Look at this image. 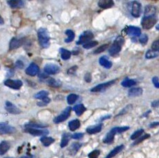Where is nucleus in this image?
I'll use <instances>...</instances> for the list:
<instances>
[{
	"label": "nucleus",
	"instance_id": "obj_38",
	"mask_svg": "<svg viewBox=\"0 0 159 158\" xmlns=\"http://www.w3.org/2000/svg\"><path fill=\"white\" fill-rule=\"evenodd\" d=\"M143 132H144V130L143 129H140V130L137 131H136V132H134V133L132 135L131 139L134 140V139H137L138 138H139V137H141V135L143 134Z\"/></svg>",
	"mask_w": 159,
	"mask_h": 158
},
{
	"label": "nucleus",
	"instance_id": "obj_18",
	"mask_svg": "<svg viewBox=\"0 0 159 158\" xmlns=\"http://www.w3.org/2000/svg\"><path fill=\"white\" fill-rule=\"evenodd\" d=\"M101 129H102V124H100L96 126H91V127H89L86 129V131L88 133L92 135L99 133Z\"/></svg>",
	"mask_w": 159,
	"mask_h": 158
},
{
	"label": "nucleus",
	"instance_id": "obj_40",
	"mask_svg": "<svg viewBox=\"0 0 159 158\" xmlns=\"http://www.w3.org/2000/svg\"><path fill=\"white\" fill-rule=\"evenodd\" d=\"M51 99L48 98H46L44 99H42L41 102H37V105H38L39 106H46L48 104H49L50 102Z\"/></svg>",
	"mask_w": 159,
	"mask_h": 158
},
{
	"label": "nucleus",
	"instance_id": "obj_42",
	"mask_svg": "<svg viewBox=\"0 0 159 158\" xmlns=\"http://www.w3.org/2000/svg\"><path fill=\"white\" fill-rule=\"evenodd\" d=\"M99 155H100V151L94 150L88 154V157L89 158H97L98 157H99Z\"/></svg>",
	"mask_w": 159,
	"mask_h": 158
},
{
	"label": "nucleus",
	"instance_id": "obj_32",
	"mask_svg": "<svg viewBox=\"0 0 159 158\" xmlns=\"http://www.w3.org/2000/svg\"><path fill=\"white\" fill-rule=\"evenodd\" d=\"M66 34L68 36V37L67 38V39L65 40V42L70 43V42H72V41L74 40V37H75V35H74V32L72 31V30H67V31H66Z\"/></svg>",
	"mask_w": 159,
	"mask_h": 158
},
{
	"label": "nucleus",
	"instance_id": "obj_27",
	"mask_svg": "<svg viewBox=\"0 0 159 158\" xmlns=\"http://www.w3.org/2000/svg\"><path fill=\"white\" fill-rule=\"evenodd\" d=\"M46 82L48 84L49 86L51 87H54V88H58L62 86V83H61L60 81H58L54 80L53 78H47V80H46Z\"/></svg>",
	"mask_w": 159,
	"mask_h": 158
},
{
	"label": "nucleus",
	"instance_id": "obj_39",
	"mask_svg": "<svg viewBox=\"0 0 159 158\" xmlns=\"http://www.w3.org/2000/svg\"><path fill=\"white\" fill-rule=\"evenodd\" d=\"M98 42H97V41H91V42L87 43L85 44H83V47L85 49H89L94 47V46H96Z\"/></svg>",
	"mask_w": 159,
	"mask_h": 158
},
{
	"label": "nucleus",
	"instance_id": "obj_50",
	"mask_svg": "<svg viewBox=\"0 0 159 158\" xmlns=\"http://www.w3.org/2000/svg\"><path fill=\"white\" fill-rule=\"evenodd\" d=\"M84 79L85 81H87V82H89V81H91L92 80V76H91V74L90 73H86L85 77H84Z\"/></svg>",
	"mask_w": 159,
	"mask_h": 158
},
{
	"label": "nucleus",
	"instance_id": "obj_30",
	"mask_svg": "<svg viewBox=\"0 0 159 158\" xmlns=\"http://www.w3.org/2000/svg\"><path fill=\"white\" fill-rule=\"evenodd\" d=\"M61 57L63 60H67L71 57V52L65 48H60Z\"/></svg>",
	"mask_w": 159,
	"mask_h": 158
},
{
	"label": "nucleus",
	"instance_id": "obj_14",
	"mask_svg": "<svg viewBox=\"0 0 159 158\" xmlns=\"http://www.w3.org/2000/svg\"><path fill=\"white\" fill-rule=\"evenodd\" d=\"M117 133V127L113 128L112 129L110 130V131L106 135V136L103 139V142L106 143V144H110L112 142L114 141V135Z\"/></svg>",
	"mask_w": 159,
	"mask_h": 158
},
{
	"label": "nucleus",
	"instance_id": "obj_20",
	"mask_svg": "<svg viewBox=\"0 0 159 158\" xmlns=\"http://www.w3.org/2000/svg\"><path fill=\"white\" fill-rule=\"evenodd\" d=\"M143 89L141 88H132L128 91V95L129 97H137L142 95Z\"/></svg>",
	"mask_w": 159,
	"mask_h": 158
},
{
	"label": "nucleus",
	"instance_id": "obj_49",
	"mask_svg": "<svg viewBox=\"0 0 159 158\" xmlns=\"http://www.w3.org/2000/svg\"><path fill=\"white\" fill-rule=\"evenodd\" d=\"M77 69H78V67L77 66H72V68L69 69L67 73H68V74H73V73L76 72Z\"/></svg>",
	"mask_w": 159,
	"mask_h": 158
},
{
	"label": "nucleus",
	"instance_id": "obj_43",
	"mask_svg": "<svg viewBox=\"0 0 159 158\" xmlns=\"http://www.w3.org/2000/svg\"><path fill=\"white\" fill-rule=\"evenodd\" d=\"M149 137H150V135H149V134H146V135H143V136H142V137H139V138H138V139L137 140V141H136V142L134 143V145H136V144H139V143L142 142L143 141V140L146 139H147V138H149Z\"/></svg>",
	"mask_w": 159,
	"mask_h": 158
},
{
	"label": "nucleus",
	"instance_id": "obj_17",
	"mask_svg": "<svg viewBox=\"0 0 159 158\" xmlns=\"http://www.w3.org/2000/svg\"><path fill=\"white\" fill-rule=\"evenodd\" d=\"M156 8L154 6L152 5H147L145 8V13L144 17H154V15L156 13Z\"/></svg>",
	"mask_w": 159,
	"mask_h": 158
},
{
	"label": "nucleus",
	"instance_id": "obj_7",
	"mask_svg": "<svg viewBox=\"0 0 159 158\" xmlns=\"http://www.w3.org/2000/svg\"><path fill=\"white\" fill-rule=\"evenodd\" d=\"M59 66L54 64H47L44 67V72L48 75L57 74L59 72Z\"/></svg>",
	"mask_w": 159,
	"mask_h": 158
},
{
	"label": "nucleus",
	"instance_id": "obj_46",
	"mask_svg": "<svg viewBox=\"0 0 159 158\" xmlns=\"http://www.w3.org/2000/svg\"><path fill=\"white\" fill-rule=\"evenodd\" d=\"M83 137V133H75L73 135H72V137L74 139H81L82 137Z\"/></svg>",
	"mask_w": 159,
	"mask_h": 158
},
{
	"label": "nucleus",
	"instance_id": "obj_19",
	"mask_svg": "<svg viewBox=\"0 0 159 158\" xmlns=\"http://www.w3.org/2000/svg\"><path fill=\"white\" fill-rule=\"evenodd\" d=\"M22 40L17 39V38L14 37L11 40L10 42V45H9V49L10 50H14L19 48L20 46H22Z\"/></svg>",
	"mask_w": 159,
	"mask_h": 158
},
{
	"label": "nucleus",
	"instance_id": "obj_31",
	"mask_svg": "<svg viewBox=\"0 0 159 158\" xmlns=\"http://www.w3.org/2000/svg\"><path fill=\"white\" fill-rule=\"evenodd\" d=\"M158 56H159V52L153 51V50H149L145 54V57L147 59H153V58H155Z\"/></svg>",
	"mask_w": 159,
	"mask_h": 158
},
{
	"label": "nucleus",
	"instance_id": "obj_23",
	"mask_svg": "<svg viewBox=\"0 0 159 158\" xmlns=\"http://www.w3.org/2000/svg\"><path fill=\"white\" fill-rule=\"evenodd\" d=\"M124 148V146L123 145H120L118 146H117V147L114 148L113 150H112L110 153H109L108 156H106L105 158H112L114 157L115 156H117L118 153H119L120 152L123 150Z\"/></svg>",
	"mask_w": 159,
	"mask_h": 158
},
{
	"label": "nucleus",
	"instance_id": "obj_4",
	"mask_svg": "<svg viewBox=\"0 0 159 158\" xmlns=\"http://www.w3.org/2000/svg\"><path fill=\"white\" fill-rule=\"evenodd\" d=\"M71 110H72L71 107L69 106L66 108V109L63 110L59 116L56 117V118L54 119V122L55 123V124H59V123L66 121V119L70 117Z\"/></svg>",
	"mask_w": 159,
	"mask_h": 158
},
{
	"label": "nucleus",
	"instance_id": "obj_54",
	"mask_svg": "<svg viewBox=\"0 0 159 158\" xmlns=\"http://www.w3.org/2000/svg\"><path fill=\"white\" fill-rule=\"evenodd\" d=\"M0 22H1V24H4V20L2 17H0Z\"/></svg>",
	"mask_w": 159,
	"mask_h": 158
},
{
	"label": "nucleus",
	"instance_id": "obj_29",
	"mask_svg": "<svg viewBox=\"0 0 159 158\" xmlns=\"http://www.w3.org/2000/svg\"><path fill=\"white\" fill-rule=\"evenodd\" d=\"M40 140H41V142L43 144V146H49L54 142V139L53 138V137H46V136L42 137Z\"/></svg>",
	"mask_w": 159,
	"mask_h": 158
},
{
	"label": "nucleus",
	"instance_id": "obj_36",
	"mask_svg": "<svg viewBox=\"0 0 159 158\" xmlns=\"http://www.w3.org/2000/svg\"><path fill=\"white\" fill-rule=\"evenodd\" d=\"M78 98H79V96L76 94H70L67 98V102L68 104H73L77 100Z\"/></svg>",
	"mask_w": 159,
	"mask_h": 158
},
{
	"label": "nucleus",
	"instance_id": "obj_10",
	"mask_svg": "<svg viewBox=\"0 0 159 158\" xmlns=\"http://www.w3.org/2000/svg\"><path fill=\"white\" fill-rule=\"evenodd\" d=\"M25 131L26 133H30L33 135L34 136H42V135H47L49 133L48 130H39V129H36V128H27L25 129Z\"/></svg>",
	"mask_w": 159,
	"mask_h": 158
},
{
	"label": "nucleus",
	"instance_id": "obj_47",
	"mask_svg": "<svg viewBox=\"0 0 159 158\" xmlns=\"http://www.w3.org/2000/svg\"><path fill=\"white\" fill-rule=\"evenodd\" d=\"M129 128L128 127H117V133H121L123 132H125V131H128Z\"/></svg>",
	"mask_w": 159,
	"mask_h": 158
},
{
	"label": "nucleus",
	"instance_id": "obj_5",
	"mask_svg": "<svg viewBox=\"0 0 159 158\" xmlns=\"http://www.w3.org/2000/svg\"><path fill=\"white\" fill-rule=\"evenodd\" d=\"M157 22V19L154 17H144L141 22L143 28L145 29L152 28Z\"/></svg>",
	"mask_w": 159,
	"mask_h": 158
},
{
	"label": "nucleus",
	"instance_id": "obj_26",
	"mask_svg": "<svg viewBox=\"0 0 159 158\" xmlns=\"http://www.w3.org/2000/svg\"><path fill=\"white\" fill-rule=\"evenodd\" d=\"M81 123L79 119H74V120H72L68 124V127L70 130L72 131H76L80 127Z\"/></svg>",
	"mask_w": 159,
	"mask_h": 158
},
{
	"label": "nucleus",
	"instance_id": "obj_35",
	"mask_svg": "<svg viewBox=\"0 0 159 158\" xmlns=\"http://www.w3.org/2000/svg\"><path fill=\"white\" fill-rule=\"evenodd\" d=\"M49 95V93L48 91H46V90H42L39 93H37V94L34 95V98L36 99H43L46 98H48V95Z\"/></svg>",
	"mask_w": 159,
	"mask_h": 158
},
{
	"label": "nucleus",
	"instance_id": "obj_22",
	"mask_svg": "<svg viewBox=\"0 0 159 158\" xmlns=\"http://www.w3.org/2000/svg\"><path fill=\"white\" fill-rule=\"evenodd\" d=\"M7 3L9 6H10V7L14 8H22L24 5V2L21 1V0H10V1H8Z\"/></svg>",
	"mask_w": 159,
	"mask_h": 158
},
{
	"label": "nucleus",
	"instance_id": "obj_12",
	"mask_svg": "<svg viewBox=\"0 0 159 158\" xmlns=\"http://www.w3.org/2000/svg\"><path fill=\"white\" fill-rule=\"evenodd\" d=\"M26 73L30 76H35L39 72V67L34 63H31L28 68L26 69Z\"/></svg>",
	"mask_w": 159,
	"mask_h": 158
},
{
	"label": "nucleus",
	"instance_id": "obj_57",
	"mask_svg": "<svg viewBox=\"0 0 159 158\" xmlns=\"http://www.w3.org/2000/svg\"><path fill=\"white\" fill-rule=\"evenodd\" d=\"M5 158H13V157H5Z\"/></svg>",
	"mask_w": 159,
	"mask_h": 158
},
{
	"label": "nucleus",
	"instance_id": "obj_53",
	"mask_svg": "<svg viewBox=\"0 0 159 158\" xmlns=\"http://www.w3.org/2000/svg\"><path fill=\"white\" fill-rule=\"evenodd\" d=\"M158 124H159V123H158V122H154V123H152V124H150L149 127H151V128H153V127H157V126H158Z\"/></svg>",
	"mask_w": 159,
	"mask_h": 158
},
{
	"label": "nucleus",
	"instance_id": "obj_9",
	"mask_svg": "<svg viewBox=\"0 0 159 158\" xmlns=\"http://www.w3.org/2000/svg\"><path fill=\"white\" fill-rule=\"evenodd\" d=\"M0 132L1 134H10L16 132V128L8 125L7 123L2 122L0 124Z\"/></svg>",
	"mask_w": 159,
	"mask_h": 158
},
{
	"label": "nucleus",
	"instance_id": "obj_56",
	"mask_svg": "<svg viewBox=\"0 0 159 158\" xmlns=\"http://www.w3.org/2000/svg\"><path fill=\"white\" fill-rule=\"evenodd\" d=\"M20 158H28V157H26V156H23V157H20Z\"/></svg>",
	"mask_w": 159,
	"mask_h": 158
},
{
	"label": "nucleus",
	"instance_id": "obj_2",
	"mask_svg": "<svg viewBox=\"0 0 159 158\" xmlns=\"http://www.w3.org/2000/svg\"><path fill=\"white\" fill-rule=\"evenodd\" d=\"M124 44V39L123 37L119 36L118 37L116 40L114 41V42L113 43V44L111 46V47L109 49V53L111 55H115L118 54V52L121 51V48H122V46Z\"/></svg>",
	"mask_w": 159,
	"mask_h": 158
},
{
	"label": "nucleus",
	"instance_id": "obj_28",
	"mask_svg": "<svg viewBox=\"0 0 159 158\" xmlns=\"http://www.w3.org/2000/svg\"><path fill=\"white\" fill-rule=\"evenodd\" d=\"M70 137L71 135L69 133H63L62 135V142H61V147L64 148L65 146L68 145V143L70 139Z\"/></svg>",
	"mask_w": 159,
	"mask_h": 158
},
{
	"label": "nucleus",
	"instance_id": "obj_41",
	"mask_svg": "<svg viewBox=\"0 0 159 158\" xmlns=\"http://www.w3.org/2000/svg\"><path fill=\"white\" fill-rule=\"evenodd\" d=\"M46 127V125H43V124H27L25 125L26 128H45Z\"/></svg>",
	"mask_w": 159,
	"mask_h": 158
},
{
	"label": "nucleus",
	"instance_id": "obj_52",
	"mask_svg": "<svg viewBox=\"0 0 159 158\" xmlns=\"http://www.w3.org/2000/svg\"><path fill=\"white\" fill-rule=\"evenodd\" d=\"M152 107L159 106V100H156L154 102H153L152 103Z\"/></svg>",
	"mask_w": 159,
	"mask_h": 158
},
{
	"label": "nucleus",
	"instance_id": "obj_33",
	"mask_svg": "<svg viewBox=\"0 0 159 158\" xmlns=\"http://www.w3.org/2000/svg\"><path fill=\"white\" fill-rule=\"evenodd\" d=\"M81 147V144L79 143H74L73 144H72L70 148V152L72 156H74V154L77 153V152L79 151V149Z\"/></svg>",
	"mask_w": 159,
	"mask_h": 158
},
{
	"label": "nucleus",
	"instance_id": "obj_24",
	"mask_svg": "<svg viewBox=\"0 0 159 158\" xmlns=\"http://www.w3.org/2000/svg\"><path fill=\"white\" fill-rule=\"evenodd\" d=\"M73 110L78 116H81L86 110V108L84 106L83 104H79L76 105V106L73 108Z\"/></svg>",
	"mask_w": 159,
	"mask_h": 158
},
{
	"label": "nucleus",
	"instance_id": "obj_21",
	"mask_svg": "<svg viewBox=\"0 0 159 158\" xmlns=\"http://www.w3.org/2000/svg\"><path fill=\"white\" fill-rule=\"evenodd\" d=\"M100 65L105 69H110L112 66V63L106 57H101L99 59Z\"/></svg>",
	"mask_w": 159,
	"mask_h": 158
},
{
	"label": "nucleus",
	"instance_id": "obj_8",
	"mask_svg": "<svg viewBox=\"0 0 159 158\" xmlns=\"http://www.w3.org/2000/svg\"><path fill=\"white\" fill-rule=\"evenodd\" d=\"M4 85L10 88V89H19L23 85V83L21 80H6L4 81Z\"/></svg>",
	"mask_w": 159,
	"mask_h": 158
},
{
	"label": "nucleus",
	"instance_id": "obj_34",
	"mask_svg": "<svg viewBox=\"0 0 159 158\" xmlns=\"http://www.w3.org/2000/svg\"><path fill=\"white\" fill-rule=\"evenodd\" d=\"M136 81L133 80H124L123 81H122V83H121V85L124 87H126V88H129V87H132L133 86L136 85Z\"/></svg>",
	"mask_w": 159,
	"mask_h": 158
},
{
	"label": "nucleus",
	"instance_id": "obj_6",
	"mask_svg": "<svg viewBox=\"0 0 159 158\" xmlns=\"http://www.w3.org/2000/svg\"><path fill=\"white\" fill-rule=\"evenodd\" d=\"M115 81H116V80H112V81H108V82L99 84V85H97L95 87L92 88V89H91V92H93V93L102 92V91H103V90L108 89V88L110 87L112 85H113V84L115 83Z\"/></svg>",
	"mask_w": 159,
	"mask_h": 158
},
{
	"label": "nucleus",
	"instance_id": "obj_16",
	"mask_svg": "<svg viewBox=\"0 0 159 158\" xmlns=\"http://www.w3.org/2000/svg\"><path fill=\"white\" fill-rule=\"evenodd\" d=\"M114 4V3L112 0H101L98 2L99 6L103 9H108V8H112Z\"/></svg>",
	"mask_w": 159,
	"mask_h": 158
},
{
	"label": "nucleus",
	"instance_id": "obj_3",
	"mask_svg": "<svg viewBox=\"0 0 159 158\" xmlns=\"http://www.w3.org/2000/svg\"><path fill=\"white\" fill-rule=\"evenodd\" d=\"M94 38V34L89 31H86L81 35L79 40L77 42V44H85L91 42V40Z\"/></svg>",
	"mask_w": 159,
	"mask_h": 158
},
{
	"label": "nucleus",
	"instance_id": "obj_13",
	"mask_svg": "<svg viewBox=\"0 0 159 158\" xmlns=\"http://www.w3.org/2000/svg\"><path fill=\"white\" fill-rule=\"evenodd\" d=\"M6 110L8 113L10 114H13V115H17L21 113V110L19 109H18L15 105L11 103L10 102H6Z\"/></svg>",
	"mask_w": 159,
	"mask_h": 158
},
{
	"label": "nucleus",
	"instance_id": "obj_37",
	"mask_svg": "<svg viewBox=\"0 0 159 158\" xmlns=\"http://www.w3.org/2000/svg\"><path fill=\"white\" fill-rule=\"evenodd\" d=\"M108 46H109L108 44H103L102 46H99V47L98 48L97 50H95V51H94V53L99 54V53H101V52L105 51V50L108 48Z\"/></svg>",
	"mask_w": 159,
	"mask_h": 158
},
{
	"label": "nucleus",
	"instance_id": "obj_48",
	"mask_svg": "<svg viewBox=\"0 0 159 158\" xmlns=\"http://www.w3.org/2000/svg\"><path fill=\"white\" fill-rule=\"evenodd\" d=\"M152 82L154 84V85L156 88L159 89V81H158V77H154L152 79Z\"/></svg>",
	"mask_w": 159,
	"mask_h": 158
},
{
	"label": "nucleus",
	"instance_id": "obj_55",
	"mask_svg": "<svg viewBox=\"0 0 159 158\" xmlns=\"http://www.w3.org/2000/svg\"><path fill=\"white\" fill-rule=\"evenodd\" d=\"M157 30H159V24L157 26Z\"/></svg>",
	"mask_w": 159,
	"mask_h": 158
},
{
	"label": "nucleus",
	"instance_id": "obj_15",
	"mask_svg": "<svg viewBox=\"0 0 159 158\" xmlns=\"http://www.w3.org/2000/svg\"><path fill=\"white\" fill-rule=\"evenodd\" d=\"M127 33L132 37H138L141 35V31L139 28L136 26H128L127 28Z\"/></svg>",
	"mask_w": 159,
	"mask_h": 158
},
{
	"label": "nucleus",
	"instance_id": "obj_11",
	"mask_svg": "<svg viewBox=\"0 0 159 158\" xmlns=\"http://www.w3.org/2000/svg\"><path fill=\"white\" fill-rule=\"evenodd\" d=\"M132 15L134 17H139L141 13V4L138 2H133L132 5Z\"/></svg>",
	"mask_w": 159,
	"mask_h": 158
},
{
	"label": "nucleus",
	"instance_id": "obj_45",
	"mask_svg": "<svg viewBox=\"0 0 159 158\" xmlns=\"http://www.w3.org/2000/svg\"><path fill=\"white\" fill-rule=\"evenodd\" d=\"M147 41H148V37H147L146 35H141L139 37V42L143 44H145L147 42Z\"/></svg>",
	"mask_w": 159,
	"mask_h": 158
},
{
	"label": "nucleus",
	"instance_id": "obj_1",
	"mask_svg": "<svg viewBox=\"0 0 159 158\" xmlns=\"http://www.w3.org/2000/svg\"><path fill=\"white\" fill-rule=\"evenodd\" d=\"M37 35H38L39 44L42 48H47L50 46V35L47 29L40 28L37 32Z\"/></svg>",
	"mask_w": 159,
	"mask_h": 158
},
{
	"label": "nucleus",
	"instance_id": "obj_25",
	"mask_svg": "<svg viewBox=\"0 0 159 158\" xmlns=\"http://www.w3.org/2000/svg\"><path fill=\"white\" fill-rule=\"evenodd\" d=\"M9 143L6 141H2L1 142V144H0V155H1V156L4 155L8 150H9Z\"/></svg>",
	"mask_w": 159,
	"mask_h": 158
},
{
	"label": "nucleus",
	"instance_id": "obj_44",
	"mask_svg": "<svg viewBox=\"0 0 159 158\" xmlns=\"http://www.w3.org/2000/svg\"><path fill=\"white\" fill-rule=\"evenodd\" d=\"M152 50L159 52V40L154 41L152 44Z\"/></svg>",
	"mask_w": 159,
	"mask_h": 158
},
{
	"label": "nucleus",
	"instance_id": "obj_51",
	"mask_svg": "<svg viewBox=\"0 0 159 158\" xmlns=\"http://www.w3.org/2000/svg\"><path fill=\"white\" fill-rule=\"evenodd\" d=\"M16 66H17V67H18L19 69H23V68H24V63L22 62V61L17 60V62H16Z\"/></svg>",
	"mask_w": 159,
	"mask_h": 158
}]
</instances>
